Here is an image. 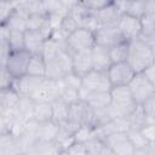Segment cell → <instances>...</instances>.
<instances>
[{
    "mask_svg": "<svg viewBox=\"0 0 155 155\" xmlns=\"http://www.w3.org/2000/svg\"><path fill=\"white\" fill-rule=\"evenodd\" d=\"M111 103L107 108L110 119L128 117L138 105L128 88V86H115L110 90Z\"/></svg>",
    "mask_w": 155,
    "mask_h": 155,
    "instance_id": "6da1fadb",
    "label": "cell"
},
{
    "mask_svg": "<svg viewBox=\"0 0 155 155\" xmlns=\"http://www.w3.org/2000/svg\"><path fill=\"white\" fill-rule=\"evenodd\" d=\"M126 62L131 68L138 73H144L150 65L155 63V54L151 48L140 39L130 42V50Z\"/></svg>",
    "mask_w": 155,
    "mask_h": 155,
    "instance_id": "7a4b0ae2",
    "label": "cell"
},
{
    "mask_svg": "<svg viewBox=\"0 0 155 155\" xmlns=\"http://www.w3.org/2000/svg\"><path fill=\"white\" fill-rule=\"evenodd\" d=\"M96 45L94 33L86 28H79L67 38V51L70 54L88 52Z\"/></svg>",
    "mask_w": 155,
    "mask_h": 155,
    "instance_id": "3957f363",
    "label": "cell"
},
{
    "mask_svg": "<svg viewBox=\"0 0 155 155\" xmlns=\"http://www.w3.org/2000/svg\"><path fill=\"white\" fill-rule=\"evenodd\" d=\"M30 58H31V53L28 52L27 50L12 51L8 54L5 64L1 65V68H5L15 79H18L27 75Z\"/></svg>",
    "mask_w": 155,
    "mask_h": 155,
    "instance_id": "277c9868",
    "label": "cell"
},
{
    "mask_svg": "<svg viewBox=\"0 0 155 155\" xmlns=\"http://www.w3.org/2000/svg\"><path fill=\"white\" fill-rule=\"evenodd\" d=\"M128 88L131 91V94L134 99V102L140 105L143 104L154 92L155 88L149 81V79L145 76L144 73H138L134 75L132 81L128 84Z\"/></svg>",
    "mask_w": 155,
    "mask_h": 155,
    "instance_id": "5b68a950",
    "label": "cell"
},
{
    "mask_svg": "<svg viewBox=\"0 0 155 155\" xmlns=\"http://www.w3.org/2000/svg\"><path fill=\"white\" fill-rule=\"evenodd\" d=\"M108 78L113 87L115 86H128L136 75V71L131 68L127 62L113 63L107 71Z\"/></svg>",
    "mask_w": 155,
    "mask_h": 155,
    "instance_id": "8992f818",
    "label": "cell"
},
{
    "mask_svg": "<svg viewBox=\"0 0 155 155\" xmlns=\"http://www.w3.org/2000/svg\"><path fill=\"white\" fill-rule=\"evenodd\" d=\"M82 87L91 92H110L113 88L107 71L94 69L82 78Z\"/></svg>",
    "mask_w": 155,
    "mask_h": 155,
    "instance_id": "52a82bcc",
    "label": "cell"
},
{
    "mask_svg": "<svg viewBox=\"0 0 155 155\" xmlns=\"http://www.w3.org/2000/svg\"><path fill=\"white\" fill-rule=\"evenodd\" d=\"M117 29L124 40L131 42L140 38L142 34V19L132 17L130 15H121L117 22Z\"/></svg>",
    "mask_w": 155,
    "mask_h": 155,
    "instance_id": "ba28073f",
    "label": "cell"
},
{
    "mask_svg": "<svg viewBox=\"0 0 155 155\" xmlns=\"http://www.w3.org/2000/svg\"><path fill=\"white\" fill-rule=\"evenodd\" d=\"M59 96H61V91H59V86H58V80H52V79L45 78L41 81L38 90L35 91V93L30 98L35 103H39V102L52 103L53 101L58 99Z\"/></svg>",
    "mask_w": 155,
    "mask_h": 155,
    "instance_id": "9c48e42d",
    "label": "cell"
},
{
    "mask_svg": "<svg viewBox=\"0 0 155 155\" xmlns=\"http://www.w3.org/2000/svg\"><path fill=\"white\" fill-rule=\"evenodd\" d=\"M103 142L116 155H132L134 151V148L128 139L127 132L109 134L103 139Z\"/></svg>",
    "mask_w": 155,
    "mask_h": 155,
    "instance_id": "30bf717a",
    "label": "cell"
},
{
    "mask_svg": "<svg viewBox=\"0 0 155 155\" xmlns=\"http://www.w3.org/2000/svg\"><path fill=\"white\" fill-rule=\"evenodd\" d=\"M79 97H80V101L85 102L87 105H90L94 110L104 109L109 107L111 103L110 92H91L81 87L79 90Z\"/></svg>",
    "mask_w": 155,
    "mask_h": 155,
    "instance_id": "8fae6325",
    "label": "cell"
},
{
    "mask_svg": "<svg viewBox=\"0 0 155 155\" xmlns=\"http://www.w3.org/2000/svg\"><path fill=\"white\" fill-rule=\"evenodd\" d=\"M45 78H36L30 75H24L22 78L15 79L11 88H13L21 97H31L38 87L40 86L41 81Z\"/></svg>",
    "mask_w": 155,
    "mask_h": 155,
    "instance_id": "7c38bea8",
    "label": "cell"
},
{
    "mask_svg": "<svg viewBox=\"0 0 155 155\" xmlns=\"http://www.w3.org/2000/svg\"><path fill=\"white\" fill-rule=\"evenodd\" d=\"M121 11L116 4V1H109L103 8L97 11L94 13L97 22L99 27H107V25H116L120 17H121Z\"/></svg>",
    "mask_w": 155,
    "mask_h": 155,
    "instance_id": "4fadbf2b",
    "label": "cell"
},
{
    "mask_svg": "<svg viewBox=\"0 0 155 155\" xmlns=\"http://www.w3.org/2000/svg\"><path fill=\"white\" fill-rule=\"evenodd\" d=\"M94 36H96V44L105 46V47H110L114 44L124 40L119 29H117V24L116 25L99 27L94 31Z\"/></svg>",
    "mask_w": 155,
    "mask_h": 155,
    "instance_id": "5bb4252c",
    "label": "cell"
},
{
    "mask_svg": "<svg viewBox=\"0 0 155 155\" xmlns=\"http://www.w3.org/2000/svg\"><path fill=\"white\" fill-rule=\"evenodd\" d=\"M91 56H92V63L94 70L108 71V69L113 64L109 54V47L96 44L94 47L91 50Z\"/></svg>",
    "mask_w": 155,
    "mask_h": 155,
    "instance_id": "9a60e30c",
    "label": "cell"
},
{
    "mask_svg": "<svg viewBox=\"0 0 155 155\" xmlns=\"http://www.w3.org/2000/svg\"><path fill=\"white\" fill-rule=\"evenodd\" d=\"M48 38L42 31L27 30L24 34L25 50L31 54H42L44 45Z\"/></svg>",
    "mask_w": 155,
    "mask_h": 155,
    "instance_id": "2e32d148",
    "label": "cell"
},
{
    "mask_svg": "<svg viewBox=\"0 0 155 155\" xmlns=\"http://www.w3.org/2000/svg\"><path fill=\"white\" fill-rule=\"evenodd\" d=\"M71 56H73V71L76 75H79L80 78H84L86 74H88L91 70H93L91 51L74 53Z\"/></svg>",
    "mask_w": 155,
    "mask_h": 155,
    "instance_id": "e0dca14e",
    "label": "cell"
},
{
    "mask_svg": "<svg viewBox=\"0 0 155 155\" xmlns=\"http://www.w3.org/2000/svg\"><path fill=\"white\" fill-rule=\"evenodd\" d=\"M24 154L19 140L12 133H1L0 137V155H21Z\"/></svg>",
    "mask_w": 155,
    "mask_h": 155,
    "instance_id": "ac0fdd59",
    "label": "cell"
},
{
    "mask_svg": "<svg viewBox=\"0 0 155 155\" xmlns=\"http://www.w3.org/2000/svg\"><path fill=\"white\" fill-rule=\"evenodd\" d=\"M144 41L155 54V19L143 16L142 18V34L139 38Z\"/></svg>",
    "mask_w": 155,
    "mask_h": 155,
    "instance_id": "d6986e66",
    "label": "cell"
},
{
    "mask_svg": "<svg viewBox=\"0 0 155 155\" xmlns=\"http://www.w3.org/2000/svg\"><path fill=\"white\" fill-rule=\"evenodd\" d=\"M63 151H61L54 142L38 140L27 150L25 155H59Z\"/></svg>",
    "mask_w": 155,
    "mask_h": 155,
    "instance_id": "ffe728a7",
    "label": "cell"
},
{
    "mask_svg": "<svg viewBox=\"0 0 155 155\" xmlns=\"http://www.w3.org/2000/svg\"><path fill=\"white\" fill-rule=\"evenodd\" d=\"M21 96L13 88H4L0 91V113L16 108L19 103Z\"/></svg>",
    "mask_w": 155,
    "mask_h": 155,
    "instance_id": "44dd1931",
    "label": "cell"
},
{
    "mask_svg": "<svg viewBox=\"0 0 155 155\" xmlns=\"http://www.w3.org/2000/svg\"><path fill=\"white\" fill-rule=\"evenodd\" d=\"M122 15H130L136 18H143L145 15V2L139 1H116Z\"/></svg>",
    "mask_w": 155,
    "mask_h": 155,
    "instance_id": "7402d4cb",
    "label": "cell"
},
{
    "mask_svg": "<svg viewBox=\"0 0 155 155\" xmlns=\"http://www.w3.org/2000/svg\"><path fill=\"white\" fill-rule=\"evenodd\" d=\"M70 105L65 103L62 98H58L52 102V121L57 125H62L69 119Z\"/></svg>",
    "mask_w": 155,
    "mask_h": 155,
    "instance_id": "603a6c76",
    "label": "cell"
},
{
    "mask_svg": "<svg viewBox=\"0 0 155 155\" xmlns=\"http://www.w3.org/2000/svg\"><path fill=\"white\" fill-rule=\"evenodd\" d=\"M59 125H57L53 121H47V122H41L38 126L36 136L38 140L41 142H54L56 136L58 133Z\"/></svg>",
    "mask_w": 155,
    "mask_h": 155,
    "instance_id": "cb8c5ba5",
    "label": "cell"
},
{
    "mask_svg": "<svg viewBox=\"0 0 155 155\" xmlns=\"http://www.w3.org/2000/svg\"><path fill=\"white\" fill-rule=\"evenodd\" d=\"M27 75L36 78L46 76V61L42 54H31V58L28 64Z\"/></svg>",
    "mask_w": 155,
    "mask_h": 155,
    "instance_id": "d4e9b609",
    "label": "cell"
},
{
    "mask_svg": "<svg viewBox=\"0 0 155 155\" xmlns=\"http://www.w3.org/2000/svg\"><path fill=\"white\" fill-rule=\"evenodd\" d=\"M128 50H130V42L126 40H121L113 46L109 47V54L111 63H121L126 62L127 56H128Z\"/></svg>",
    "mask_w": 155,
    "mask_h": 155,
    "instance_id": "484cf974",
    "label": "cell"
},
{
    "mask_svg": "<svg viewBox=\"0 0 155 155\" xmlns=\"http://www.w3.org/2000/svg\"><path fill=\"white\" fill-rule=\"evenodd\" d=\"M33 120H35L39 124L52 121V103H50V102L35 103Z\"/></svg>",
    "mask_w": 155,
    "mask_h": 155,
    "instance_id": "4316f807",
    "label": "cell"
},
{
    "mask_svg": "<svg viewBox=\"0 0 155 155\" xmlns=\"http://www.w3.org/2000/svg\"><path fill=\"white\" fill-rule=\"evenodd\" d=\"M128 121H130V128L132 130H143L148 124H150L151 121L148 119V116L145 115L142 105H137L136 109L131 113V115L128 116Z\"/></svg>",
    "mask_w": 155,
    "mask_h": 155,
    "instance_id": "83f0119b",
    "label": "cell"
},
{
    "mask_svg": "<svg viewBox=\"0 0 155 155\" xmlns=\"http://www.w3.org/2000/svg\"><path fill=\"white\" fill-rule=\"evenodd\" d=\"M50 27L48 24V15L47 13H31L27 21V30L42 31Z\"/></svg>",
    "mask_w": 155,
    "mask_h": 155,
    "instance_id": "f1b7e54d",
    "label": "cell"
},
{
    "mask_svg": "<svg viewBox=\"0 0 155 155\" xmlns=\"http://www.w3.org/2000/svg\"><path fill=\"white\" fill-rule=\"evenodd\" d=\"M35 102L30 97H21L19 103L17 105V110L19 114V117L24 121L33 120V113H34Z\"/></svg>",
    "mask_w": 155,
    "mask_h": 155,
    "instance_id": "f546056e",
    "label": "cell"
},
{
    "mask_svg": "<svg viewBox=\"0 0 155 155\" xmlns=\"http://www.w3.org/2000/svg\"><path fill=\"white\" fill-rule=\"evenodd\" d=\"M24 34H25V31L10 30L6 41H7L8 46H10V48H11V51H21V50H25Z\"/></svg>",
    "mask_w": 155,
    "mask_h": 155,
    "instance_id": "4dcf8cb0",
    "label": "cell"
},
{
    "mask_svg": "<svg viewBox=\"0 0 155 155\" xmlns=\"http://www.w3.org/2000/svg\"><path fill=\"white\" fill-rule=\"evenodd\" d=\"M64 76H65V73L63 71L56 57L46 61V76L45 78L52 79V80H59V79H63Z\"/></svg>",
    "mask_w": 155,
    "mask_h": 155,
    "instance_id": "1f68e13d",
    "label": "cell"
},
{
    "mask_svg": "<svg viewBox=\"0 0 155 155\" xmlns=\"http://www.w3.org/2000/svg\"><path fill=\"white\" fill-rule=\"evenodd\" d=\"M80 25H79V22L76 21V18L69 12L68 15H65L62 19V23H61V27H59V31L65 36L68 38L71 33H74L76 29H79Z\"/></svg>",
    "mask_w": 155,
    "mask_h": 155,
    "instance_id": "d6a6232c",
    "label": "cell"
},
{
    "mask_svg": "<svg viewBox=\"0 0 155 155\" xmlns=\"http://www.w3.org/2000/svg\"><path fill=\"white\" fill-rule=\"evenodd\" d=\"M127 136L130 142L132 143L134 149H145L149 145V140L145 138L143 132L140 130H132L130 128L127 131Z\"/></svg>",
    "mask_w": 155,
    "mask_h": 155,
    "instance_id": "836d02e7",
    "label": "cell"
},
{
    "mask_svg": "<svg viewBox=\"0 0 155 155\" xmlns=\"http://www.w3.org/2000/svg\"><path fill=\"white\" fill-rule=\"evenodd\" d=\"M61 46L53 40V39H47L45 45H44V50H42V56L45 58V61H48V59H52L57 56V53L59 52Z\"/></svg>",
    "mask_w": 155,
    "mask_h": 155,
    "instance_id": "e575fe53",
    "label": "cell"
},
{
    "mask_svg": "<svg viewBox=\"0 0 155 155\" xmlns=\"http://www.w3.org/2000/svg\"><path fill=\"white\" fill-rule=\"evenodd\" d=\"M84 144H85L87 155H99V153L102 151V149L105 145L104 142L98 137H93V138L86 140Z\"/></svg>",
    "mask_w": 155,
    "mask_h": 155,
    "instance_id": "d590c367",
    "label": "cell"
},
{
    "mask_svg": "<svg viewBox=\"0 0 155 155\" xmlns=\"http://www.w3.org/2000/svg\"><path fill=\"white\" fill-rule=\"evenodd\" d=\"M62 80H63V82L67 87H70V88H74V90H80L82 87V78L76 75L74 71L67 74Z\"/></svg>",
    "mask_w": 155,
    "mask_h": 155,
    "instance_id": "8d00e7d4",
    "label": "cell"
},
{
    "mask_svg": "<svg viewBox=\"0 0 155 155\" xmlns=\"http://www.w3.org/2000/svg\"><path fill=\"white\" fill-rule=\"evenodd\" d=\"M140 105H142V108H143L145 115L148 116V119H149L151 122L155 121V92H154L143 104H140Z\"/></svg>",
    "mask_w": 155,
    "mask_h": 155,
    "instance_id": "74e56055",
    "label": "cell"
},
{
    "mask_svg": "<svg viewBox=\"0 0 155 155\" xmlns=\"http://www.w3.org/2000/svg\"><path fill=\"white\" fill-rule=\"evenodd\" d=\"M15 12H16V2H1L0 5L1 23H5Z\"/></svg>",
    "mask_w": 155,
    "mask_h": 155,
    "instance_id": "f35d334b",
    "label": "cell"
},
{
    "mask_svg": "<svg viewBox=\"0 0 155 155\" xmlns=\"http://www.w3.org/2000/svg\"><path fill=\"white\" fill-rule=\"evenodd\" d=\"M64 153L67 155H87L85 144L84 143H79V142H75L74 144H71Z\"/></svg>",
    "mask_w": 155,
    "mask_h": 155,
    "instance_id": "ab89813d",
    "label": "cell"
},
{
    "mask_svg": "<svg viewBox=\"0 0 155 155\" xmlns=\"http://www.w3.org/2000/svg\"><path fill=\"white\" fill-rule=\"evenodd\" d=\"M13 80H15V78L5 68H1V90L10 88L13 84Z\"/></svg>",
    "mask_w": 155,
    "mask_h": 155,
    "instance_id": "60d3db41",
    "label": "cell"
},
{
    "mask_svg": "<svg viewBox=\"0 0 155 155\" xmlns=\"http://www.w3.org/2000/svg\"><path fill=\"white\" fill-rule=\"evenodd\" d=\"M142 132L145 136V138L149 140V143H155V121L148 124L142 130Z\"/></svg>",
    "mask_w": 155,
    "mask_h": 155,
    "instance_id": "b9f144b4",
    "label": "cell"
},
{
    "mask_svg": "<svg viewBox=\"0 0 155 155\" xmlns=\"http://www.w3.org/2000/svg\"><path fill=\"white\" fill-rule=\"evenodd\" d=\"M153 19H155V1L145 2V15Z\"/></svg>",
    "mask_w": 155,
    "mask_h": 155,
    "instance_id": "7bdbcfd3",
    "label": "cell"
},
{
    "mask_svg": "<svg viewBox=\"0 0 155 155\" xmlns=\"http://www.w3.org/2000/svg\"><path fill=\"white\" fill-rule=\"evenodd\" d=\"M144 74H145V76L149 79V81L151 82V85H153L154 88H155V63H154L153 65H150V67L144 71Z\"/></svg>",
    "mask_w": 155,
    "mask_h": 155,
    "instance_id": "ee69618b",
    "label": "cell"
},
{
    "mask_svg": "<svg viewBox=\"0 0 155 155\" xmlns=\"http://www.w3.org/2000/svg\"><path fill=\"white\" fill-rule=\"evenodd\" d=\"M99 155H116L109 147H107V145H104V148L102 149V151L99 153Z\"/></svg>",
    "mask_w": 155,
    "mask_h": 155,
    "instance_id": "f6af8a7d",
    "label": "cell"
},
{
    "mask_svg": "<svg viewBox=\"0 0 155 155\" xmlns=\"http://www.w3.org/2000/svg\"><path fill=\"white\" fill-rule=\"evenodd\" d=\"M132 155H149V154H148V150L145 148V149H134Z\"/></svg>",
    "mask_w": 155,
    "mask_h": 155,
    "instance_id": "bcb514c9",
    "label": "cell"
},
{
    "mask_svg": "<svg viewBox=\"0 0 155 155\" xmlns=\"http://www.w3.org/2000/svg\"><path fill=\"white\" fill-rule=\"evenodd\" d=\"M21 155H25V154H21Z\"/></svg>",
    "mask_w": 155,
    "mask_h": 155,
    "instance_id": "7dc6e473",
    "label": "cell"
}]
</instances>
